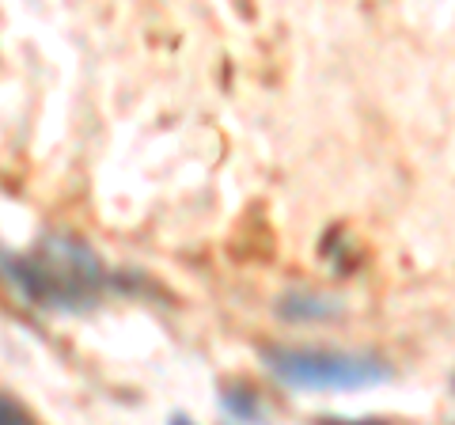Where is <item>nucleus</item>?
I'll list each match as a JSON object with an SVG mask.
<instances>
[{
	"instance_id": "obj_6",
	"label": "nucleus",
	"mask_w": 455,
	"mask_h": 425,
	"mask_svg": "<svg viewBox=\"0 0 455 425\" xmlns=\"http://www.w3.org/2000/svg\"><path fill=\"white\" fill-rule=\"evenodd\" d=\"M319 425H361V421H331V418H326V421H319ZM364 425H376V421H364Z\"/></svg>"
},
{
	"instance_id": "obj_4",
	"label": "nucleus",
	"mask_w": 455,
	"mask_h": 425,
	"mask_svg": "<svg viewBox=\"0 0 455 425\" xmlns=\"http://www.w3.org/2000/svg\"><path fill=\"white\" fill-rule=\"evenodd\" d=\"M224 406L235 410V414H243V418H259V399H254L251 388H228L224 391Z\"/></svg>"
},
{
	"instance_id": "obj_2",
	"label": "nucleus",
	"mask_w": 455,
	"mask_h": 425,
	"mask_svg": "<svg viewBox=\"0 0 455 425\" xmlns=\"http://www.w3.org/2000/svg\"><path fill=\"white\" fill-rule=\"evenodd\" d=\"M99 262L95 254L73 244V239H61V244H42V251L35 259H20L12 262V281L38 296V301H84V293H92L99 285Z\"/></svg>"
},
{
	"instance_id": "obj_3",
	"label": "nucleus",
	"mask_w": 455,
	"mask_h": 425,
	"mask_svg": "<svg viewBox=\"0 0 455 425\" xmlns=\"http://www.w3.org/2000/svg\"><path fill=\"white\" fill-rule=\"evenodd\" d=\"M338 311H341L338 301H326V296H311V293L284 296V301H281V316H284V319H334Z\"/></svg>"
},
{
	"instance_id": "obj_5",
	"label": "nucleus",
	"mask_w": 455,
	"mask_h": 425,
	"mask_svg": "<svg viewBox=\"0 0 455 425\" xmlns=\"http://www.w3.org/2000/svg\"><path fill=\"white\" fill-rule=\"evenodd\" d=\"M0 425H38V421H35V414L20 399L0 395Z\"/></svg>"
},
{
	"instance_id": "obj_1",
	"label": "nucleus",
	"mask_w": 455,
	"mask_h": 425,
	"mask_svg": "<svg viewBox=\"0 0 455 425\" xmlns=\"http://www.w3.org/2000/svg\"><path fill=\"white\" fill-rule=\"evenodd\" d=\"M274 376L300 391H361L387 380V365L368 353H341V349H292L269 346L262 349Z\"/></svg>"
},
{
	"instance_id": "obj_7",
	"label": "nucleus",
	"mask_w": 455,
	"mask_h": 425,
	"mask_svg": "<svg viewBox=\"0 0 455 425\" xmlns=\"http://www.w3.org/2000/svg\"><path fill=\"white\" fill-rule=\"evenodd\" d=\"M171 425H190V421H187V418H175V421H171Z\"/></svg>"
}]
</instances>
